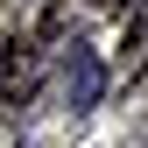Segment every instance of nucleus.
Returning a JSON list of instances; mask_svg holds the SVG:
<instances>
[{"label":"nucleus","instance_id":"nucleus-1","mask_svg":"<svg viewBox=\"0 0 148 148\" xmlns=\"http://www.w3.org/2000/svg\"><path fill=\"white\" fill-rule=\"evenodd\" d=\"M35 92H42V42L35 35H14L0 49V113L7 106H28Z\"/></svg>","mask_w":148,"mask_h":148},{"label":"nucleus","instance_id":"nucleus-2","mask_svg":"<svg viewBox=\"0 0 148 148\" xmlns=\"http://www.w3.org/2000/svg\"><path fill=\"white\" fill-rule=\"evenodd\" d=\"M120 14H127V0H57L49 7V35L85 28V21H120Z\"/></svg>","mask_w":148,"mask_h":148},{"label":"nucleus","instance_id":"nucleus-3","mask_svg":"<svg viewBox=\"0 0 148 148\" xmlns=\"http://www.w3.org/2000/svg\"><path fill=\"white\" fill-rule=\"evenodd\" d=\"M99 85H106L99 57H92V49H78V57L64 64V92H71V106H92V99H99Z\"/></svg>","mask_w":148,"mask_h":148}]
</instances>
